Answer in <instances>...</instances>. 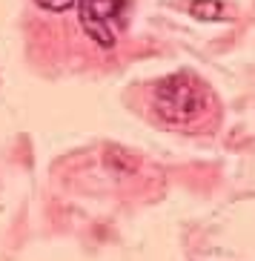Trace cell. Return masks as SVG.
Returning <instances> with one entry per match:
<instances>
[{
  "mask_svg": "<svg viewBox=\"0 0 255 261\" xmlns=\"http://www.w3.org/2000/svg\"><path fill=\"white\" fill-rule=\"evenodd\" d=\"M77 0H38L40 9H46V12H66V9H72Z\"/></svg>",
  "mask_w": 255,
  "mask_h": 261,
  "instance_id": "obj_4",
  "label": "cell"
},
{
  "mask_svg": "<svg viewBox=\"0 0 255 261\" xmlns=\"http://www.w3.org/2000/svg\"><path fill=\"white\" fill-rule=\"evenodd\" d=\"M126 0H77L80 26L103 49H112L118 40V20L124 15Z\"/></svg>",
  "mask_w": 255,
  "mask_h": 261,
  "instance_id": "obj_2",
  "label": "cell"
},
{
  "mask_svg": "<svg viewBox=\"0 0 255 261\" xmlns=\"http://www.w3.org/2000/svg\"><path fill=\"white\" fill-rule=\"evenodd\" d=\"M189 15L198 20H221L226 15V9L221 0H192L189 3Z\"/></svg>",
  "mask_w": 255,
  "mask_h": 261,
  "instance_id": "obj_3",
  "label": "cell"
},
{
  "mask_svg": "<svg viewBox=\"0 0 255 261\" xmlns=\"http://www.w3.org/2000/svg\"><path fill=\"white\" fill-rule=\"evenodd\" d=\"M207 109L204 86L189 75H172L155 89V112L172 126H186Z\"/></svg>",
  "mask_w": 255,
  "mask_h": 261,
  "instance_id": "obj_1",
  "label": "cell"
}]
</instances>
